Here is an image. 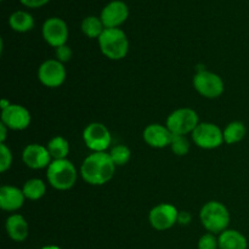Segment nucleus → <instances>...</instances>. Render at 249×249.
<instances>
[{
    "mask_svg": "<svg viewBox=\"0 0 249 249\" xmlns=\"http://www.w3.org/2000/svg\"><path fill=\"white\" fill-rule=\"evenodd\" d=\"M23 191L19 190L18 187L5 186L0 187V208L6 212H16L19 208H22L24 203Z\"/></svg>",
    "mask_w": 249,
    "mask_h": 249,
    "instance_id": "16",
    "label": "nucleus"
},
{
    "mask_svg": "<svg viewBox=\"0 0 249 249\" xmlns=\"http://www.w3.org/2000/svg\"><path fill=\"white\" fill-rule=\"evenodd\" d=\"M22 191H23L26 199L38 201V199H40L45 195L46 185L40 179H29L28 181L24 182Z\"/></svg>",
    "mask_w": 249,
    "mask_h": 249,
    "instance_id": "23",
    "label": "nucleus"
},
{
    "mask_svg": "<svg viewBox=\"0 0 249 249\" xmlns=\"http://www.w3.org/2000/svg\"><path fill=\"white\" fill-rule=\"evenodd\" d=\"M19 1H21L22 5L29 7V9H38V7H41L48 4L50 0H19Z\"/></svg>",
    "mask_w": 249,
    "mask_h": 249,
    "instance_id": "29",
    "label": "nucleus"
},
{
    "mask_svg": "<svg viewBox=\"0 0 249 249\" xmlns=\"http://www.w3.org/2000/svg\"><path fill=\"white\" fill-rule=\"evenodd\" d=\"M129 17V7L122 0L109 1L100 14L105 28H119Z\"/></svg>",
    "mask_w": 249,
    "mask_h": 249,
    "instance_id": "13",
    "label": "nucleus"
},
{
    "mask_svg": "<svg viewBox=\"0 0 249 249\" xmlns=\"http://www.w3.org/2000/svg\"><path fill=\"white\" fill-rule=\"evenodd\" d=\"M31 119L29 111L21 105L10 104L6 108L1 109V123L10 130H24L31 124Z\"/></svg>",
    "mask_w": 249,
    "mask_h": 249,
    "instance_id": "12",
    "label": "nucleus"
},
{
    "mask_svg": "<svg viewBox=\"0 0 249 249\" xmlns=\"http://www.w3.org/2000/svg\"><path fill=\"white\" fill-rule=\"evenodd\" d=\"M109 157L112 158L116 167H123L130 160L131 152L126 146L117 145L109 151Z\"/></svg>",
    "mask_w": 249,
    "mask_h": 249,
    "instance_id": "24",
    "label": "nucleus"
},
{
    "mask_svg": "<svg viewBox=\"0 0 249 249\" xmlns=\"http://www.w3.org/2000/svg\"><path fill=\"white\" fill-rule=\"evenodd\" d=\"M51 158L55 160H67V156L70 153V143L62 136H55L51 139L46 145Z\"/></svg>",
    "mask_w": 249,
    "mask_h": 249,
    "instance_id": "21",
    "label": "nucleus"
},
{
    "mask_svg": "<svg viewBox=\"0 0 249 249\" xmlns=\"http://www.w3.org/2000/svg\"><path fill=\"white\" fill-rule=\"evenodd\" d=\"M97 40L101 53L109 60H123L129 51L128 36L121 28H106Z\"/></svg>",
    "mask_w": 249,
    "mask_h": 249,
    "instance_id": "3",
    "label": "nucleus"
},
{
    "mask_svg": "<svg viewBox=\"0 0 249 249\" xmlns=\"http://www.w3.org/2000/svg\"><path fill=\"white\" fill-rule=\"evenodd\" d=\"M190 141L186 135H175L173 134L172 141H170L169 147L172 148L173 153L177 156H186L190 151Z\"/></svg>",
    "mask_w": 249,
    "mask_h": 249,
    "instance_id": "25",
    "label": "nucleus"
},
{
    "mask_svg": "<svg viewBox=\"0 0 249 249\" xmlns=\"http://www.w3.org/2000/svg\"><path fill=\"white\" fill-rule=\"evenodd\" d=\"M46 178L53 189L66 191L74 186L78 173L74 164L68 160H55L46 168Z\"/></svg>",
    "mask_w": 249,
    "mask_h": 249,
    "instance_id": "4",
    "label": "nucleus"
},
{
    "mask_svg": "<svg viewBox=\"0 0 249 249\" xmlns=\"http://www.w3.org/2000/svg\"><path fill=\"white\" fill-rule=\"evenodd\" d=\"M191 135L194 142L203 150H214L224 142V131L213 123H199Z\"/></svg>",
    "mask_w": 249,
    "mask_h": 249,
    "instance_id": "8",
    "label": "nucleus"
},
{
    "mask_svg": "<svg viewBox=\"0 0 249 249\" xmlns=\"http://www.w3.org/2000/svg\"><path fill=\"white\" fill-rule=\"evenodd\" d=\"M143 141L147 143L148 146L153 148H164L170 145L172 141L173 134L167 125H162V124H150L145 128L142 133Z\"/></svg>",
    "mask_w": 249,
    "mask_h": 249,
    "instance_id": "15",
    "label": "nucleus"
},
{
    "mask_svg": "<svg viewBox=\"0 0 249 249\" xmlns=\"http://www.w3.org/2000/svg\"><path fill=\"white\" fill-rule=\"evenodd\" d=\"M5 230H6L7 236L15 242H23L29 235L28 223L19 214H12L6 219Z\"/></svg>",
    "mask_w": 249,
    "mask_h": 249,
    "instance_id": "17",
    "label": "nucleus"
},
{
    "mask_svg": "<svg viewBox=\"0 0 249 249\" xmlns=\"http://www.w3.org/2000/svg\"><path fill=\"white\" fill-rule=\"evenodd\" d=\"M43 38L53 48L66 45L68 40V26L60 17H50L43 24Z\"/></svg>",
    "mask_w": 249,
    "mask_h": 249,
    "instance_id": "11",
    "label": "nucleus"
},
{
    "mask_svg": "<svg viewBox=\"0 0 249 249\" xmlns=\"http://www.w3.org/2000/svg\"><path fill=\"white\" fill-rule=\"evenodd\" d=\"M219 249H247L248 241L237 230H225L218 237Z\"/></svg>",
    "mask_w": 249,
    "mask_h": 249,
    "instance_id": "18",
    "label": "nucleus"
},
{
    "mask_svg": "<svg viewBox=\"0 0 249 249\" xmlns=\"http://www.w3.org/2000/svg\"><path fill=\"white\" fill-rule=\"evenodd\" d=\"M12 165V152L5 143H0V172L5 173Z\"/></svg>",
    "mask_w": 249,
    "mask_h": 249,
    "instance_id": "26",
    "label": "nucleus"
},
{
    "mask_svg": "<svg viewBox=\"0 0 249 249\" xmlns=\"http://www.w3.org/2000/svg\"><path fill=\"white\" fill-rule=\"evenodd\" d=\"M199 219L202 225L208 232L220 235L230 224V213L223 203L218 201H211L202 207L199 212Z\"/></svg>",
    "mask_w": 249,
    "mask_h": 249,
    "instance_id": "2",
    "label": "nucleus"
},
{
    "mask_svg": "<svg viewBox=\"0 0 249 249\" xmlns=\"http://www.w3.org/2000/svg\"><path fill=\"white\" fill-rule=\"evenodd\" d=\"M1 1H2V0H1Z\"/></svg>",
    "mask_w": 249,
    "mask_h": 249,
    "instance_id": "33",
    "label": "nucleus"
},
{
    "mask_svg": "<svg viewBox=\"0 0 249 249\" xmlns=\"http://www.w3.org/2000/svg\"><path fill=\"white\" fill-rule=\"evenodd\" d=\"M199 124L198 114L195 109L187 108H178L168 116L167 118V128L175 135H187L192 134V131L197 128Z\"/></svg>",
    "mask_w": 249,
    "mask_h": 249,
    "instance_id": "5",
    "label": "nucleus"
},
{
    "mask_svg": "<svg viewBox=\"0 0 249 249\" xmlns=\"http://www.w3.org/2000/svg\"><path fill=\"white\" fill-rule=\"evenodd\" d=\"M67 71L62 62L56 58L44 61L38 70V79L48 88H58L65 83Z\"/></svg>",
    "mask_w": 249,
    "mask_h": 249,
    "instance_id": "9",
    "label": "nucleus"
},
{
    "mask_svg": "<svg viewBox=\"0 0 249 249\" xmlns=\"http://www.w3.org/2000/svg\"><path fill=\"white\" fill-rule=\"evenodd\" d=\"M192 220V216L189 212H179L178 215V224L180 225H189Z\"/></svg>",
    "mask_w": 249,
    "mask_h": 249,
    "instance_id": "30",
    "label": "nucleus"
},
{
    "mask_svg": "<svg viewBox=\"0 0 249 249\" xmlns=\"http://www.w3.org/2000/svg\"><path fill=\"white\" fill-rule=\"evenodd\" d=\"M194 87L199 95L207 99H216L224 92V82L220 75L202 70L194 77Z\"/></svg>",
    "mask_w": 249,
    "mask_h": 249,
    "instance_id": "6",
    "label": "nucleus"
},
{
    "mask_svg": "<svg viewBox=\"0 0 249 249\" xmlns=\"http://www.w3.org/2000/svg\"><path fill=\"white\" fill-rule=\"evenodd\" d=\"M7 126L5 124H0V143H5V139H6L7 133Z\"/></svg>",
    "mask_w": 249,
    "mask_h": 249,
    "instance_id": "31",
    "label": "nucleus"
},
{
    "mask_svg": "<svg viewBox=\"0 0 249 249\" xmlns=\"http://www.w3.org/2000/svg\"><path fill=\"white\" fill-rule=\"evenodd\" d=\"M198 249H219L218 238L214 233H206L198 240Z\"/></svg>",
    "mask_w": 249,
    "mask_h": 249,
    "instance_id": "27",
    "label": "nucleus"
},
{
    "mask_svg": "<svg viewBox=\"0 0 249 249\" xmlns=\"http://www.w3.org/2000/svg\"><path fill=\"white\" fill-rule=\"evenodd\" d=\"M41 249H62V248L58 247V246H55V245H49V246H44Z\"/></svg>",
    "mask_w": 249,
    "mask_h": 249,
    "instance_id": "32",
    "label": "nucleus"
},
{
    "mask_svg": "<svg viewBox=\"0 0 249 249\" xmlns=\"http://www.w3.org/2000/svg\"><path fill=\"white\" fill-rule=\"evenodd\" d=\"M83 140L87 147L92 152H106L107 148L111 146L112 136L105 124L94 122L84 129Z\"/></svg>",
    "mask_w": 249,
    "mask_h": 249,
    "instance_id": "7",
    "label": "nucleus"
},
{
    "mask_svg": "<svg viewBox=\"0 0 249 249\" xmlns=\"http://www.w3.org/2000/svg\"><path fill=\"white\" fill-rule=\"evenodd\" d=\"M9 24L12 31L26 33L34 28V18L29 12L18 10V11L12 12L11 16L9 17Z\"/></svg>",
    "mask_w": 249,
    "mask_h": 249,
    "instance_id": "19",
    "label": "nucleus"
},
{
    "mask_svg": "<svg viewBox=\"0 0 249 249\" xmlns=\"http://www.w3.org/2000/svg\"><path fill=\"white\" fill-rule=\"evenodd\" d=\"M55 56H56V60L65 63V62H68V61H71V58H72L73 56V51L72 49L66 44V45L58 46V48L55 49Z\"/></svg>",
    "mask_w": 249,
    "mask_h": 249,
    "instance_id": "28",
    "label": "nucleus"
},
{
    "mask_svg": "<svg viewBox=\"0 0 249 249\" xmlns=\"http://www.w3.org/2000/svg\"><path fill=\"white\" fill-rule=\"evenodd\" d=\"M246 134H247V129H246V125L242 122H231L224 129V142L228 143V145L237 143L245 139Z\"/></svg>",
    "mask_w": 249,
    "mask_h": 249,
    "instance_id": "20",
    "label": "nucleus"
},
{
    "mask_svg": "<svg viewBox=\"0 0 249 249\" xmlns=\"http://www.w3.org/2000/svg\"><path fill=\"white\" fill-rule=\"evenodd\" d=\"M114 172L116 164L107 152H92L83 160L80 167L83 180L92 186L107 184L113 178Z\"/></svg>",
    "mask_w": 249,
    "mask_h": 249,
    "instance_id": "1",
    "label": "nucleus"
},
{
    "mask_svg": "<svg viewBox=\"0 0 249 249\" xmlns=\"http://www.w3.org/2000/svg\"><path fill=\"white\" fill-rule=\"evenodd\" d=\"M82 32L90 39H99L105 28L101 18L97 16H88L82 21Z\"/></svg>",
    "mask_w": 249,
    "mask_h": 249,
    "instance_id": "22",
    "label": "nucleus"
},
{
    "mask_svg": "<svg viewBox=\"0 0 249 249\" xmlns=\"http://www.w3.org/2000/svg\"><path fill=\"white\" fill-rule=\"evenodd\" d=\"M179 211L170 203H160L153 207L148 214L151 226L157 231H165L178 224Z\"/></svg>",
    "mask_w": 249,
    "mask_h": 249,
    "instance_id": "10",
    "label": "nucleus"
},
{
    "mask_svg": "<svg viewBox=\"0 0 249 249\" xmlns=\"http://www.w3.org/2000/svg\"><path fill=\"white\" fill-rule=\"evenodd\" d=\"M22 160L24 164L31 169H44V168H48L53 162L48 147L38 145V143H31L26 146L22 152Z\"/></svg>",
    "mask_w": 249,
    "mask_h": 249,
    "instance_id": "14",
    "label": "nucleus"
}]
</instances>
